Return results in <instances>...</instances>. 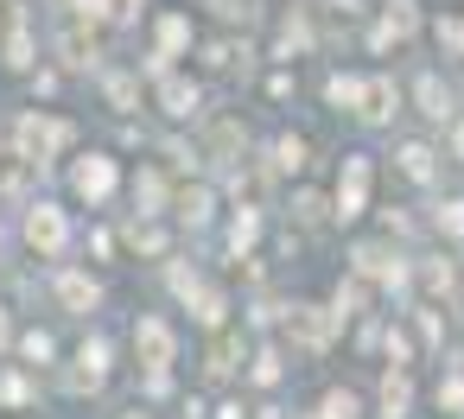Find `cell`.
<instances>
[{
  "mask_svg": "<svg viewBox=\"0 0 464 419\" xmlns=\"http://www.w3.org/2000/svg\"><path fill=\"white\" fill-rule=\"evenodd\" d=\"M362 191H369V159H350V172H343V185H337V216H343V223L362 210Z\"/></svg>",
  "mask_w": 464,
  "mask_h": 419,
  "instance_id": "277c9868",
  "label": "cell"
},
{
  "mask_svg": "<svg viewBox=\"0 0 464 419\" xmlns=\"http://www.w3.org/2000/svg\"><path fill=\"white\" fill-rule=\"evenodd\" d=\"M331 102H362V83L356 77H331Z\"/></svg>",
  "mask_w": 464,
  "mask_h": 419,
  "instance_id": "7402d4cb",
  "label": "cell"
},
{
  "mask_svg": "<svg viewBox=\"0 0 464 419\" xmlns=\"http://www.w3.org/2000/svg\"><path fill=\"white\" fill-rule=\"evenodd\" d=\"M14 140H20V153H26V166H45L64 140H71V121H39V115H26L20 128H14Z\"/></svg>",
  "mask_w": 464,
  "mask_h": 419,
  "instance_id": "6da1fadb",
  "label": "cell"
},
{
  "mask_svg": "<svg viewBox=\"0 0 464 419\" xmlns=\"http://www.w3.org/2000/svg\"><path fill=\"white\" fill-rule=\"evenodd\" d=\"M185 39H191V26L172 14V20H160V58H172V52H185Z\"/></svg>",
  "mask_w": 464,
  "mask_h": 419,
  "instance_id": "4fadbf2b",
  "label": "cell"
},
{
  "mask_svg": "<svg viewBox=\"0 0 464 419\" xmlns=\"http://www.w3.org/2000/svg\"><path fill=\"white\" fill-rule=\"evenodd\" d=\"M451 147H458V153H464V128H458V134H451Z\"/></svg>",
  "mask_w": 464,
  "mask_h": 419,
  "instance_id": "f546056e",
  "label": "cell"
},
{
  "mask_svg": "<svg viewBox=\"0 0 464 419\" xmlns=\"http://www.w3.org/2000/svg\"><path fill=\"white\" fill-rule=\"evenodd\" d=\"M293 330H299V343H305V349H324V343H331V318H324V311H312V305H305V311H293Z\"/></svg>",
  "mask_w": 464,
  "mask_h": 419,
  "instance_id": "ba28073f",
  "label": "cell"
},
{
  "mask_svg": "<svg viewBox=\"0 0 464 419\" xmlns=\"http://www.w3.org/2000/svg\"><path fill=\"white\" fill-rule=\"evenodd\" d=\"M160 102H166V115H191V109H198V90H191L185 77H166V83H160Z\"/></svg>",
  "mask_w": 464,
  "mask_h": 419,
  "instance_id": "9c48e42d",
  "label": "cell"
},
{
  "mask_svg": "<svg viewBox=\"0 0 464 419\" xmlns=\"http://www.w3.org/2000/svg\"><path fill=\"white\" fill-rule=\"evenodd\" d=\"M318 419H356V394H324V413Z\"/></svg>",
  "mask_w": 464,
  "mask_h": 419,
  "instance_id": "e0dca14e",
  "label": "cell"
},
{
  "mask_svg": "<svg viewBox=\"0 0 464 419\" xmlns=\"http://www.w3.org/2000/svg\"><path fill=\"white\" fill-rule=\"evenodd\" d=\"M26 58H33V45H26V33H14L7 39V64H26Z\"/></svg>",
  "mask_w": 464,
  "mask_h": 419,
  "instance_id": "484cf974",
  "label": "cell"
},
{
  "mask_svg": "<svg viewBox=\"0 0 464 419\" xmlns=\"http://www.w3.org/2000/svg\"><path fill=\"white\" fill-rule=\"evenodd\" d=\"M64 235H71V229H64V216H58L52 204H39V210L26 216V242H33V248H45V254H58V248H64Z\"/></svg>",
  "mask_w": 464,
  "mask_h": 419,
  "instance_id": "7a4b0ae2",
  "label": "cell"
},
{
  "mask_svg": "<svg viewBox=\"0 0 464 419\" xmlns=\"http://www.w3.org/2000/svg\"><path fill=\"white\" fill-rule=\"evenodd\" d=\"M439 406H464V381H458V375L439 387Z\"/></svg>",
  "mask_w": 464,
  "mask_h": 419,
  "instance_id": "f1b7e54d",
  "label": "cell"
},
{
  "mask_svg": "<svg viewBox=\"0 0 464 419\" xmlns=\"http://www.w3.org/2000/svg\"><path fill=\"white\" fill-rule=\"evenodd\" d=\"M134 356H140L147 368H166V362H172V330H166L160 318H147V324L134 330Z\"/></svg>",
  "mask_w": 464,
  "mask_h": 419,
  "instance_id": "3957f363",
  "label": "cell"
},
{
  "mask_svg": "<svg viewBox=\"0 0 464 419\" xmlns=\"http://www.w3.org/2000/svg\"><path fill=\"white\" fill-rule=\"evenodd\" d=\"M439 45H451V52H464V20H445V26H439Z\"/></svg>",
  "mask_w": 464,
  "mask_h": 419,
  "instance_id": "d4e9b609",
  "label": "cell"
},
{
  "mask_svg": "<svg viewBox=\"0 0 464 419\" xmlns=\"http://www.w3.org/2000/svg\"><path fill=\"white\" fill-rule=\"evenodd\" d=\"M356 267H362V273H375V280H401V261H388V248H362V254H356Z\"/></svg>",
  "mask_w": 464,
  "mask_h": 419,
  "instance_id": "7c38bea8",
  "label": "cell"
},
{
  "mask_svg": "<svg viewBox=\"0 0 464 419\" xmlns=\"http://www.w3.org/2000/svg\"><path fill=\"white\" fill-rule=\"evenodd\" d=\"M420 33V14H413V0H394L388 20L375 26V45H394V39H413Z\"/></svg>",
  "mask_w": 464,
  "mask_h": 419,
  "instance_id": "5b68a950",
  "label": "cell"
},
{
  "mask_svg": "<svg viewBox=\"0 0 464 419\" xmlns=\"http://www.w3.org/2000/svg\"><path fill=\"white\" fill-rule=\"evenodd\" d=\"M102 368H109V349L102 343H83V381H102Z\"/></svg>",
  "mask_w": 464,
  "mask_h": 419,
  "instance_id": "2e32d148",
  "label": "cell"
},
{
  "mask_svg": "<svg viewBox=\"0 0 464 419\" xmlns=\"http://www.w3.org/2000/svg\"><path fill=\"white\" fill-rule=\"evenodd\" d=\"M64 64H90V39L83 33H64Z\"/></svg>",
  "mask_w": 464,
  "mask_h": 419,
  "instance_id": "44dd1931",
  "label": "cell"
},
{
  "mask_svg": "<svg viewBox=\"0 0 464 419\" xmlns=\"http://www.w3.org/2000/svg\"><path fill=\"white\" fill-rule=\"evenodd\" d=\"M229 242H236V248H248V242H255V216H248V210L236 216V229H229Z\"/></svg>",
  "mask_w": 464,
  "mask_h": 419,
  "instance_id": "cb8c5ba5",
  "label": "cell"
},
{
  "mask_svg": "<svg viewBox=\"0 0 464 419\" xmlns=\"http://www.w3.org/2000/svg\"><path fill=\"white\" fill-rule=\"evenodd\" d=\"M356 115H362V121H388V115H394V83H382V77L362 83V109H356Z\"/></svg>",
  "mask_w": 464,
  "mask_h": 419,
  "instance_id": "52a82bcc",
  "label": "cell"
},
{
  "mask_svg": "<svg viewBox=\"0 0 464 419\" xmlns=\"http://www.w3.org/2000/svg\"><path fill=\"white\" fill-rule=\"evenodd\" d=\"M0 343H7V318H0Z\"/></svg>",
  "mask_w": 464,
  "mask_h": 419,
  "instance_id": "4dcf8cb0",
  "label": "cell"
},
{
  "mask_svg": "<svg viewBox=\"0 0 464 419\" xmlns=\"http://www.w3.org/2000/svg\"><path fill=\"white\" fill-rule=\"evenodd\" d=\"M77 191H83V197H90V204H96V197H109V191H115V166H109V159H96V153H90V159H83V166H77Z\"/></svg>",
  "mask_w": 464,
  "mask_h": 419,
  "instance_id": "8992f818",
  "label": "cell"
},
{
  "mask_svg": "<svg viewBox=\"0 0 464 419\" xmlns=\"http://www.w3.org/2000/svg\"><path fill=\"white\" fill-rule=\"evenodd\" d=\"M140 7H147V0H102V14H109V20H121V26H128V20H140Z\"/></svg>",
  "mask_w": 464,
  "mask_h": 419,
  "instance_id": "ffe728a7",
  "label": "cell"
},
{
  "mask_svg": "<svg viewBox=\"0 0 464 419\" xmlns=\"http://www.w3.org/2000/svg\"><path fill=\"white\" fill-rule=\"evenodd\" d=\"M128 419H147V413H128Z\"/></svg>",
  "mask_w": 464,
  "mask_h": 419,
  "instance_id": "1f68e13d",
  "label": "cell"
},
{
  "mask_svg": "<svg viewBox=\"0 0 464 419\" xmlns=\"http://www.w3.org/2000/svg\"><path fill=\"white\" fill-rule=\"evenodd\" d=\"M420 102H426V115H439V121H445V90H439V77H426V83H420Z\"/></svg>",
  "mask_w": 464,
  "mask_h": 419,
  "instance_id": "ac0fdd59",
  "label": "cell"
},
{
  "mask_svg": "<svg viewBox=\"0 0 464 419\" xmlns=\"http://www.w3.org/2000/svg\"><path fill=\"white\" fill-rule=\"evenodd\" d=\"M401 166H407V178H432V153H426V147H407Z\"/></svg>",
  "mask_w": 464,
  "mask_h": 419,
  "instance_id": "9a60e30c",
  "label": "cell"
},
{
  "mask_svg": "<svg viewBox=\"0 0 464 419\" xmlns=\"http://www.w3.org/2000/svg\"><path fill=\"white\" fill-rule=\"evenodd\" d=\"M439 229H445V235H464V204H445V210H439Z\"/></svg>",
  "mask_w": 464,
  "mask_h": 419,
  "instance_id": "603a6c76",
  "label": "cell"
},
{
  "mask_svg": "<svg viewBox=\"0 0 464 419\" xmlns=\"http://www.w3.org/2000/svg\"><path fill=\"white\" fill-rule=\"evenodd\" d=\"M407 400H413L407 375H388V381H382V413H388V419H401V413H407Z\"/></svg>",
  "mask_w": 464,
  "mask_h": 419,
  "instance_id": "8fae6325",
  "label": "cell"
},
{
  "mask_svg": "<svg viewBox=\"0 0 464 419\" xmlns=\"http://www.w3.org/2000/svg\"><path fill=\"white\" fill-rule=\"evenodd\" d=\"M451 286H458V280H451V267H445V261H432V267H426V292H445V299H451Z\"/></svg>",
  "mask_w": 464,
  "mask_h": 419,
  "instance_id": "d6986e66",
  "label": "cell"
},
{
  "mask_svg": "<svg viewBox=\"0 0 464 419\" xmlns=\"http://www.w3.org/2000/svg\"><path fill=\"white\" fill-rule=\"evenodd\" d=\"M274 159H280V172H299V166H305V140H280Z\"/></svg>",
  "mask_w": 464,
  "mask_h": 419,
  "instance_id": "5bb4252c",
  "label": "cell"
},
{
  "mask_svg": "<svg viewBox=\"0 0 464 419\" xmlns=\"http://www.w3.org/2000/svg\"><path fill=\"white\" fill-rule=\"evenodd\" d=\"M185 216H191V223H204V216H210V197H204V191H191V197H185Z\"/></svg>",
  "mask_w": 464,
  "mask_h": 419,
  "instance_id": "4316f807",
  "label": "cell"
},
{
  "mask_svg": "<svg viewBox=\"0 0 464 419\" xmlns=\"http://www.w3.org/2000/svg\"><path fill=\"white\" fill-rule=\"evenodd\" d=\"M58 299H64L71 311H90V305H96V286H90L83 273H64V280H58Z\"/></svg>",
  "mask_w": 464,
  "mask_h": 419,
  "instance_id": "30bf717a",
  "label": "cell"
},
{
  "mask_svg": "<svg viewBox=\"0 0 464 419\" xmlns=\"http://www.w3.org/2000/svg\"><path fill=\"white\" fill-rule=\"evenodd\" d=\"M26 356H33V362H45V356H52V337H45V330H33V337H26Z\"/></svg>",
  "mask_w": 464,
  "mask_h": 419,
  "instance_id": "83f0119b",
  "label": "cell"
}]
</instances>
